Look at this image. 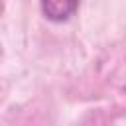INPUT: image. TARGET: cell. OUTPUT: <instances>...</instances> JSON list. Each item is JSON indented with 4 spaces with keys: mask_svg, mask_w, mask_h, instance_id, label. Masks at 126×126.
Masks as SVG:
<instances>
[{
    "mask_svg": "<svg viewBox=\"0 0 126 126\" xmlns=\"http://www.w3.org/2000/svg\"><path fill=\"white\" fill-rule=\"evenodd\" d=\"M41 12L51 22H65L69 20L79 6V0H39Z\"/></svg>",
    "mask_w": 126,
    "mask_h": 126,
    "instance_id": "cell-1",
    "label": "cell"
}]
</instances>
